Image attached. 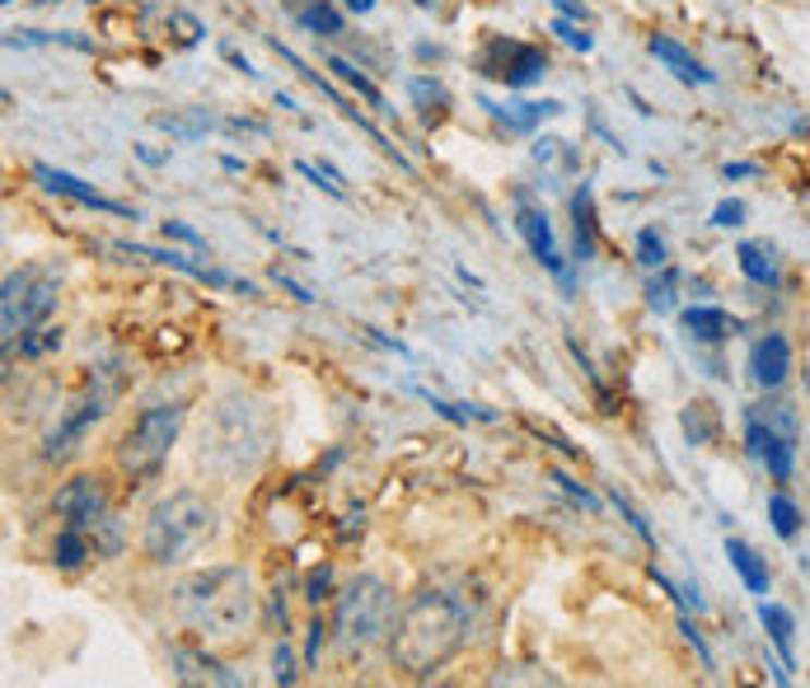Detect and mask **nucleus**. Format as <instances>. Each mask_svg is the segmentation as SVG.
Segmentation results:
<instances>
[{
	"instance_id": "nucleus-22",
	"label": "nucleus",
	"mask_w": 810,
	"mask_h": 688,
	"mask_svg": "<svg viewBox=\"0 0 810 688\" xmlns=\"http://www.w3.org/2000/svg\"><path fill=\"white\" fill-rule=\"evenodd\" d=\"M736 258H740V272L754 281V286H777V262H773V248L769 244H759V239H745L736 248Z\"/></svg>"
},
{
	"instance_id": "nucleus-18",
	"label": "nucleus",
	"mask_w": 810,
	"mask_h": 688,
	"mask_svg": "<svg viewBox=\"0 0 810 688\" xmlns=\"http://www.w3.org/2000/svg\"><path fill=\"white\" fill-rule=\"evenodd\" d=\"M482 108H488L496 122H506L511 132H535L543 118H557V113H563V103H557V99H543V103H511V108L482 99Z\"/></svg>"
},
{
	"instance_id": "nucleus-19",
	"label": "nucleus",
	"mask_w": 810,
	"mask_h": 688,
	"mask_svg": "<svg viewBox=\"0 0 810 688\" xmlns=\"http://www.w3.org/2000/svg\"><path fill=\"white\" fill-rule=\"evenodd\" d=\"M174 665H179V679H216V684H230L235 688L240 684V675H230L225 665H216L207 651H188V647H174Z\"/></svg>"
},
{
	"instance_id": "nucleus-44",
	"label": "nucleus",
	"mask_w": 810,
	"mask_h": 688,
	"mask_svg": "<svg viewBox=\"0 0 810 688\" xmlns=\"http://www.w3.org/2000/svg\"><path fill=\"white\" fill-rule=\"evenodd\" d=\"M557 14H567V20H586V5L581 0H553Z\"/></svg>"
},
{
	"instance_id": "nucleus-17",
	"label": "nucleus",
	"mask_w": 810,
	"mask_h": 688,
	"mask_svg": "<svg viewBox=\"0 0 810 688\" xmlns=\"http://www.w3.org/2000/svg\"><path fill=\"white\" fill-rule=\"evenodd\" d=\"M572 239H576V262L596 258V193L581 183V193L572 197Z\"/></svg>"
},
{
	"instance_id": "nucleus-49",
	"label": "nucleus",
	"mask_w": 810,
	"mask_h": 688,
	"mask_svg": "<svg viewBox=\"0 0 810 688\" xmlns=\"http://www.w3.org/2000/svg\"><path fill=\"white\" fill-rule=\"evenodd\" d=\"M89 5H95V0H89Z\"/></svg>"
},
{
	"instance_id": "nucleus-31",
	"label": "nucleus",
	"mask_w": 810,
	"mask_h": 688,
	"mask_svg": "<svg viewBox=\"0 0 810 688\" xmlns=\"http://www.w3.org/2000/svg\"><path fill=\"white\" fill-rule=\"evenodd\" d=\"M675 286H679V272L665 262V268H661V281H651V286H647V300H651V309H656V315L675 309Z\"/></svg>"
},
{
	"instance_id": "nucleus-46",
	"label": "nucleus",
	"mask_w": 810,
	"mask_h": 688,
	"mask_svg": "<svg viewBox=\"0 0 810 688\" xmlns=\"http://www.w3.org/2000/svg\"><path fill=\"white\" fill-rule=\"evenodd\" d=\"M722 174H726V179H750V174H759V169H754V164H726Z\"/></svg>"
},
{
	"instance_id": "nucleus-16",
	"label": "nucleus",
	"mask_w": 810,
	"mask_h": 688,
	"mask_svg": "<svg viewBox=\"0 0 810 688\" xmlns=\"http://www.w3.org/2000/svg\"><path fill=\"white\" fill-rule=\"evenodd\" d=\"M647 47H651V57H656V61H665V66H670V75H675V81H684V85H712V81H716V75L698 66V61H694L689 52H684V47H679L675 38L656 34V38H651Z\"/></svg>"
},
{
	"instance_id": "nucleus-29",
	"label": "nucleus",
	"mask_w": 810,
	"mask_h": 688,
	"mask_svg": "<svg viewBox=\"0 0 810 688\" xmlns=\"http://www.w3.org/2000/svg\"><path fill=\"white\" fill-rule=\"evenodd\" d=\"M637 262H642V268L647 272H661L665 268V239H661V234L656 230H637Z\"/></svg>"
},
{
	"instance_id": "nucleus-21",
	"label": "nucleus",
	"mask_w": 810,
	"mask_h": 688,
	"mask_svg": "<svg viewBox=\"0 0 810 688\" xmlns=\"http://www.w3.org/2000/svg\"><path fill=\"white\" fill-rule=\"evenodd\" d=\"M726 557H731V567L740 572V581L754 590V595H769V567H763V557L750 549V543H740V539H726Z\"/></svg>"
},
{
	"instance_id": "nucleus-47",
	"label": "nucleus",
	"mask_w": 810,
	"mask_h": 688,
	"mask_svg": "<svg viewBox=\"0 0 810 688\" xmlns=\"http://www.w3.org/2000/svg\"><path fill=\"white\" fill-rule=\"evenodd\" d=\"M342 5L356 10V14H370V10H376V0H342Z\"/></svg>"
},
{
	"instance_id": "nucleus-10",
	"label": "nucleus",
	"mask_w": 810,
	"mask_h": 688,
	"mask_svg": "<svg viewBox=\"0 0 810 688\" xmlns=\"http://www.w3.org/2000/svg\"><path fill=\"white\" fill-rule=\"evenodd\" d=\"M750 455L769 464V474L777 482H787L791 468H797V435L763 421V413H750Z\"/></svg>"
},
{
	"instance_id": "nucleus-11",
	"label": "nucleus",
	"mask_w": 810,
	"mask_h": 688,
	"mask_svg": "<svg viewBox=\"0 0 810 688\" xmlns=\"http://www.w3.org/2000/svg\"><path fill=\"white\" fill-rule=\"evenodd\" d=\"M34 179H38L42 187H48V193H61V197L81 201V207H89V211H108V216H122V221H136V211L127 207V201H118V197H103L99 187H89L85 179L66 174V169H52V164H34Z\"/></svg>"
},
{
	"instance_id": "nucleus-48",
	"label": "nucleus",
	"mask_w": 810,
	"mask_h": 688,
	"mask_svg": "<svg viewBox=\"0 0 810 688\" xmlns=\"http://www.w3.org/2000/svg\"><path fill=\"white\" fill-rule=\"evenodd\" d=\"M34 5H57V0H34Z\"/></svg>"
},
{
	"instance_id": "nucleus-1",
	"label": "nucleus",
	"mask_w": 810,
	"mask_h": 688,
	"mask_svg": "<svg viewBox=\"0 0 810 688\" xmlns=\"http://www.w3.org/2000/svg\"><path fill=\"white\" fill-rule=\"evenodd\" d=\"M464 632H469V609H464V600L450 595V590H422V595L408 600V609H403L394 623L389 661H394L403 675L422 679L459 651Z\"/></svg>"
},
{
	"instance_id": "nucleus-40",
	"label": "nucleus",
	"mask_w": 810,
	"mask_h": 688,
	"mask_svg": "<svg viewBox=\"0 0 810 688\" xmlns=\"http://www.w3.org/2000/svg\"><path fill=\"white\" fill-rule=\"evenodd\" d=\"M272 679H277V684H295V679H300V675H295V661H291V647H286V642L277 647V661H272Z\"/></svg>"
},
{
	"instance_id": "nucleus-5",
	"label": "nucleus",
	"mask_w": 810,
	"mask_h": 688,
	"mask_svg": "<svg viewBox=\"0 0 810 688\" xmlns=\"http://www.w3.org/2000/svg\"><path fill=\"white\" fill-rule=\"evenodd\" d=\"M179 427H183V408H179V403H160V408H146L142 417L132 421V431L118 441V464L127 468L132 478L155 474V468L169 459V450H174Z\"/></svg>"
},
{
	"instance_id": "nucleus-15",
	"label": "nucleus",
	"mask_w": 810,
	"mask_h": 688,
	"mask_svg": "<svg viewBox=\"0 0 810 688\" xmlns=\"http://www.w3.org/2000/svg\"><path fill=\"white\" fill-rule=\"evenodd\" d=\"M679 323L689 328V337H698V342H726V337L740 333V319L726 315V309H716V305H689L679 315Z\"/></svg>"
},
{
	"instance_id": "nucleus-42",
	"label": "nucleus",
	"mask_w": 810,
	"mask_h": 688,
	"mask_svg": "<svg viewBox=\"0 0 810 688\" xmlns=\"http://www.w3.org/2000/svg\"><path fill=\"white\" fill-rule=\"evenodd\" d=\"M277 286H282L286 295H295V300H300V305H315V295H309V291L300 286V281H291L286 272H277Z\"/></svg>"
},
{
	"instance_id": "nucleus-2",
	"label": "nucleus",
	"mask_w": 810,
	"mask_h": 688,
	"mask_svg": "<svg viewBox=\"0 0 810 688\" xmlns=\"http://www.w3.org/2000/svg\"><path fill=\"white\" fill-rule=\"evenodd\" d=\"M183 623L207 642H235L254 623V590L240 567H211L174 590Z\"/></svg>"
},
{
	"instance_id": "nucleus-14",
	"label": "nucleus",
	"mask_w": 810,
	"mask_h": 688,
	"mask_svg": "<svg viewBox=\"0 0 810 688\" xmlns=\"http://www.w3.org/2000/svg\"><path fill=\"white\" fill-rule=\"evenodd\" d=\"M516 225H520V234H525L529 254H535L553 277H563V281H567V268H563V258H557V244H553V225H549V216H543L539 207H529V201L520 197V216H516Z\"/></svg>"
},
{
	"instance_id": "nucleus-27",
	"label": "nucleus",
	"mask_w": 810,
	"mask_h": 688,
	"mask_svg": "<svg viewBox=\"0 0 810 688\" xmlns=\"http://www.w3.org/2000/svg\"><path fill=\"white\" fill-rule=\"evenodd\" d=\"M61 347V328H28V333L20 337V356H28V361H34V356H48V352H57Z\"/></svg>"
},
{
	"instance_id": "nucleus-20",
	"label": "nucleus",
	"mask_w": 810,
	"mask_h": 688,
	"mask_svg": "<svg viewBox=\"0 0 810 688\" xmlns=\"http://www.w3.org/2000/svg\"><path fill=\"white\" fill-rule=\"evenodd\" d=\"M759 623L769 628L773 647L783 651V661H787V665L797 661V651H791V647H797V618H791L783 604H769V600H763V604H759Z\"/></svg>"
},
{
	"instance_id": "nucleus-26",
	"label": "nucleus",
	"mask_w": 810,
	"mask_h": 688,
	"mask_svg": "<svg viewBox=\"0 0 810 688\" xmlns=\"http://www.w3.org/2000/svg\"><path fill=\"white\" fill-rule=\"evenodd\" d=\"M769 520L777 529V539H797L801 535V511H797V502H791L787 492H773L769 496Z\"/></svg>"
},
{
	"instance_id": "nucleus-43",
	"label": "nucleus",
	"mask_w": 810,
	"mask_h": 688,
	"mask_svg": "<svg viewBox=\"0 0 810 688\" xmlns=\"http://www.w3.org/2000/svg\"><path fill=\"white\" fill-rule=\"evenodd\" d=\"M679 628H684V637H689V642H694V651H698V655H703V665L712 669V651H708V642H703V637H698V632H694V623H689V618H684V623H679Z\"/></svg>"
},
{
	"instance_id": "nucleus-41",
	"label": "nucleus",
	"mask_w": 810,
	"mask_h": 688,
	"mask_svg": "<svg viewBox=\"0 0 810 688\" xmlns=\"http://www.w3.org/2000/svg\"><path fill=\"white\" fill-rule=\"evenodd\" d=\"M740 221H745V201H722V207L712 211V225H722V230L740 225Z\"/></svg>"
},
{
	"instance_id": "nucleus-23",
	"label": "nucleus",
	"mask_w": 810,
	"mask_h": 688,
	"mask_svg": "<svg viewBox=\"0 0 810 688\" xmlns=\"http://www.w3.org/2000/svg\"><path fill=\"white\" fill-rule=\"evenodd\" d=\"M323 66H329V71L338 75V81H342V85H352V89H356V94H361V99H366L370 108H380V113H394V108H384V94H380L376 85H370V81H366V75H361V71H356V66H352V61H347V57H323Z\"/></svg>"
},
{
	"instance_id": "nucleus-39",
	"label": "nucleus",
	"mask_w": 810,
	"mask_h": 688,
	"mask_svg": "<svg viewBox=\"0 0 810 688\" xmlns=\"http://www.w3.org/2000/svg\"><path fill=\"white\" fill-rule=\"evenodd\" d=\"M164 234H169V239H179V244H188V248H197V254L207 248V239H201L193 225H183V221H164Z\"/></svg>"
},
{
	"instance_id": "nucleus-9",
	"label": "nucleus",
	"mask_w": 810,
	"mask_h": 688,
	"mask_svg": "<svg viewBox=\"0 0 810 688\" xmlns=\"http://www.w3.org/2000/svg\"><path fill=\"white\" fill-rule=\"evenodd\" d=\"M52 511L75 529H99L108 525V492L99 488V478H71L52 496Z\"/></svg>"
},
{
	"instance_id": "nucleus-38",
	"label": "nucleus",
	"mask_w": 810,
	"mask_h": 688,
	"mask_svg": "<svg viewBox=\"0 0 810 688\" xmlns=\"http://www.w3.org/2000/svg\"><path fill=\"white\" fill-rule=\"evenodd\" d=\"M323 642H329V628H323V623L315 618V623H309V642H305V665H309V669L319 665V651H323Z\"/></svg>"
},
{
	"instance_id": "nucleus-3",
	"label": "nucleus",
	"mask_w": 810,
	"mask_h": 688,
	"mask_svg": "<svg viewBox=\"0 0 810 688\" xmlns=\"http://www.w3.org/2000/svg\"><path fill=\"white\" fill-rule=\"evenodd\" d=\"M211 535H216V511L201 502L197 492H169L164 502H155L146 515L142 549L150 562L174 567V562H188Z\"/></svg>"
},
{
	"instance_id": "nucleus-12",
	"label": "nucleus",
	"mask_w": 810,
	"mask_h": 688,
	"mask_svg": "<svg viewBox=\"0 0 810 688\" xmlns=\"http://www.w3.org/2000/svg\"><path fill=\"white\" fill-rule=\"evenodd\" d=\"M118 254H127V258H146V262H160V268H174L183 277H193V281H207V286H230V291H244V295H254V286L240 277H230L221 268H207V262H193V258H183L174 254V248H150V244H113Z\"/></svg>"
},
{
	"instance_id": "nucleus-32",
	"label": "nucleus",
	"mask_w": 810,
	"mask_h": 688,
	"mask_svg": "<svg viewBox=\"0 0 810 688\" xmlns=\"http://www.w3.org/2000/svg\"><path fill=\"white\" fill-rule=\"evenodd\" d=\"M300 20H305V28H315V34H323V38L342 34V14H338L333 5H309Z\"/></svg>"
},
{
	"instance_id": "nucleus-6",
	"label": "nucleus",
	"mask_w": 810,
	"mask_h": 688,
	"mask_svg": "<svg viewBox=\"0 0 810 688\" xmlns=\"http://www.w3.org/2000/svg\"><path fill=\"white\" fill-rule=\"evenodd\" d=\"M122 394V366L118 361H108V366H99L95 374H89V384H85V394L71 403L66 408V417L57 421L52 427V435H48V445H42V455L48 459H61V455H71L75 450V441L95 427V421L113 408V398Z\"/></svg>"
},
{
	"instance_id": "nucleus-13",
	"label": "nucleus",
	"mask_w": 810,
	"mask_h": 688,
	"mask_svg": "<svg viewBox=\"0 0 810 688\" xmlns=\"http://www.w3.org/2000/svg\"><path fill=\"white\" fill-rule=\"evenodd\" d=\"M750 374L759 389H777L791 374V342L783 333H763L750 352Z\"/></svg>"
},
{
	"instance_id": "nucleus-37",
	"label": "nucleus",
	"mask_w": 810,
	"mask_h": 688,
	"mask_svg": "<svg viewBox=\"0 0 810 688\" xmlns=\"http://www.w3.org/2000/svg\"><path fill=\"white\" fill-rule=\"evenodd\" d=\"M329 586H333V567H319L315 576H309V586H305V600H309V604L329 600Z\"/></svg>"
},
{
	"instance_id": "nucleus-7",
	"label": "nucleus",
	"mask_w": 810,
	"mask_h": 688,
	"mask_svg": "<svg viewBox=\"0 0 810 688\" xmlns=\"http://www.w3.org/2000/svg\"><path fill=\"white\" fill-rule=\"evenodd\" d=\"M57 309V277H42L34 268L24 272H10L5 277V295H0V315H5V352H14V342H20L28 328H38Z\"/></svg>"
},
{
	"instance_id": "nucleus-35",
	"label": "nucleus",
	"mask_w": 810,
	"mask_h": 688,
	"mask_svg": "<svg viewBox=\"0 0 810 688\" xmlns=\"http://www.w3.org/2000/svg\"><path fill=\"white\" fill-rule=\"evenodd\" d=\"M614 506H618V515H623V520H628V525L637 529V539H642V543H651V549H656V535H651V525L642 520V511H633V506H628V496H618V492H614Z\"/></svg>"
},
{
	"instance_id": "nucleus-33",
	"label": "nucleus",
	"mask_w": 810,
	"mask_h": 688,
	"mask_svg": "<svg viewBox=\"0 0 810 688\" xmlns=\"http://www.w3.org/2000/svg\"><path fill=\"white\" fill-rule=\"evenodd\" d=\"M408 89H413V99L422 103V113H427V118H431V103H435V108H445V103H450L445 85H435V81H422V75H417V81H413Z\"/></svg>"
},
{
	"instance_id": "nucleus-8",
	"label": "nucleus",
	"mask_w": 810,
	"mask_h": 688,
	"mask_svg": "<svg viewBox=\"0 0 810 688\" xmlns=\"http://www.w3.org/2000/svg\"><path fill=\"white\" fill-rule=\"evenodd\" d=\"M478 66H482V75H492V81H506V89H525V85H535V81L549 75V57H543L539 47H529V42L492 38L488 52L478 57Z\"/></svg>"
},
{
	"instance_id": "nucleus-25",
	"label": "nucleus",
	"mask_w": 810,
	"mask_h": 688,
	"mask_svg": "<svg viewBox=\"0 0 810 688\" xmlns=\"http://www.w3.org/2000/svg\"><path fill=\"white\" fill-rule=\"evenodd\" d=\"M155 127H164V132H174V136H183V140H193V136H207L211 132V113L207 108H193V113H160L155 118Z\"/></svg>"
},
{
	"instance_id": "nucleus-36",
	"label": "nucleus",
	"mask_w": 810,
	"mask_h": 688,
	"mask_svg": "<svg viewBox=\"0 0 810 688\" xmlns=\"http://www.w3.org/2000/svg\"><path fill=\"white\" fill-rule=\"evenodd\" d=\"M549 478H553V482H557V488H563L567 496H572V502H581L586 511H600V502H596V496H590V492H586V488H581V482H576V478H567L563 468H553Z\"/></svg>"
},
{
	"instance_id": "nucleus-4",
	"label": "nucleus",
	"mask_w": 810,
	"mask_h": 688,
	"mask_svg": "<svg viewBox=\"0 0 810 688\" xmlns=\"http://www.w3.org/2000/svg\"><path fill=\"white\" fill-rule=\"evenodd\" d=\"M389 618H394V595L380 576H356V581L338 595L333 609V642L342 655H361L370 647L384 642L389 632Z\"/></svg>"
},
{
	"instance_id": "nucleus-45",
	"label": "nucleus",
	"mask_w": 810,
	"mask_h": 688,
	"mask_svg": "<svg viewBox=\"0 0 810 688\" xmlns=\"http://www.w3.org/2000/svg\"><path fill=\"white\" fill-rule=\"evenodd\" d=\"M557 146H563V140H539V146H535V160H553Z\"/></svg>"
},
{
	"instance_id": "nucleus-28",
	"label": "nucleus",
	"mask_w": 810,
	"mask_h": 688,
	"mask_svg": "<svg viewBox=\"0 0 810 688\" xmlns=\"http://www.w3.org/2000/svg\"><path fill=\"white\" fill-rule=\"evenodd\" d=\"M684 431H689L694 445H708L712 431H716V417H712V403H694L689 413H684Z\"/></svg>"
},
{
	"instance_id": "nucleus-24",
	"label": "nucleus",
	"mask_w": 810,
	"mask_h": 688,
	"mask_svg": "<svg viewBox=\"0 0 810 688\" xmlns=\"http://www.w3.org/2000/svg\"><path fill=\"white\" fill-rule=\"evenodd\" d=\"M89 553H95V549H89V529H75V525H66V529H61V535H57L52 562H57V567H81V562H85Z\"/></svg>"
},
{
	"instance_id": "nucleus-30",
	"label": "nucleus",
	"mask_w": 810,
	"mask_h": 688,
	"mask_svg": "<svg viewBox=\"0 0 810 688\" xmlns=\"http://www.w3.org/2000/svg\"><path fill=\"white\" fill-rule=\"evenodd\" d=\"M295 169H300V174H305V179H315V183L323 187V193H333V197H347V179H342V174H338V169H333L329 160H319V164H309V160H300V164H295Z\"/></svg>"
},
{
	"instance_id": "nucleus-34",
	"label": "nucleus",
	"mask_w": 810,
	"mask_h": 688,
	"mask_svg": "<svg viewBox=\"0 0 810 688\" xmlns=\"http://www.w3.org/2000/svg\"><path fill=\"white\" fill-rule=\"evenodd\" d=\"M549 28H553V34H557V38H563L567 47H576V52H590V47H596V38H590V34H586V28H576V24L567 20V14H557V20H553Z\"/></svg>"
}]
</instances>
